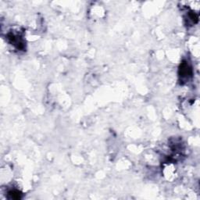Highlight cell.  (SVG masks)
Segmentation results:
<instances>
[{
	"mask_svg": "<svg viewBox=\"0 0 200 200\" xmlns=\"http://www.w3.org/2000/svg\"><path fill=\"white\" fill-rule=\"evenodd\" d=\"M179 74H180V77H181V78H188L192 75V69L186 62H183L181 64L180 70H179Z\"/></svg>",
	"mask_w": 200,
	"mask_h": 200,
	"instance_id": "cell-1",
	"label": "cell"
},
{
	"mask_svg": "<svg viewBox=\"0 0 200 200\" xmlns=\"http://www.w3.org/2000/svg\"><path fill=\"white\" fill-rule=\"evenodd\" d=\"M10 195H11V198H14V199L20 198V195H21V194L18 191H13V192H10Z\"/></svg>",
	"mask_w": 200,
	"mask_h": 200,
	"instance_id": "cell-2",
	"label": "cell"
}]
</instances>
